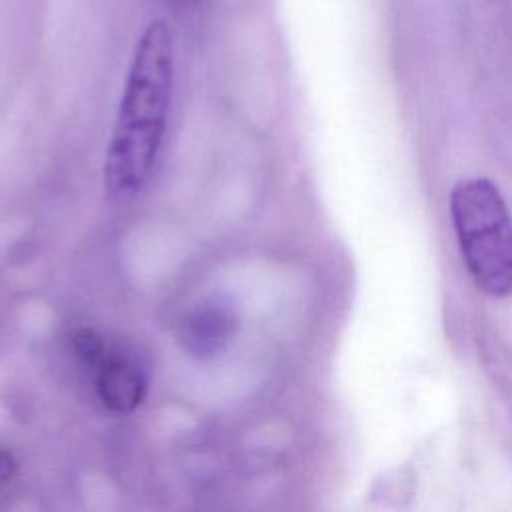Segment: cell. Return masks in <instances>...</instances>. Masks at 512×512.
Segmentation results:
<instances>
[{"instance_id":"2","label":"cell","mask_w":512,"mask_h":512,"mask_svg":"<svg viewBox=\"0 0 512 512\" xmlns=\"http://www.w3.org/2000/svg\"><path fill=\"white\" fill-rule=\"evenodd\" d=\"M450 214L476 288L496 298L512 294V218L500 190L486 178L460 180Z\"/></svg>"},{"instance_id":"1","label":"cell","mask_w":512,"mask_h":512,"mask_svg":"<svg viewBox=\"0 0 512 512\" xmlns=\"http://www.w3.org/2000/svg\"><path fill=\"white\" fill-rule=\"evenodd\" d=\"M174 84V38L166 20H152L136 48L114 122L104 184L124 198L142 188L162 144Z\"/></svg>"},{"instance_id":"3","label":"cell","mask_w":512,"mask_h":512,"mask_svg":"<svg viewBox=\"0 0 512 512\" xmlns=\"http://www.w3.org/2000/svg\"><path fill=\"white\" fill-rule=\"evenodd\" d=\"M98 386L102 400L118 412H128L138 406L144 394V380L140 374L120 360H110L104 364Z\"/></svg>"},{"instance_id":"4","label":"cell","mask_w":512,"mask_h":512,"mask_svg":"<svg viewBox=\"0 0 512 512\" xmlns=\"http://www.w3.org/2000/svg\"><path fill=\"white\" fill-rule=\"evenodd\" d=\"M12 472H14V462H12L10 454L0 450V482L8 480L12 476Z\"/></svg>"}]
</instances>
